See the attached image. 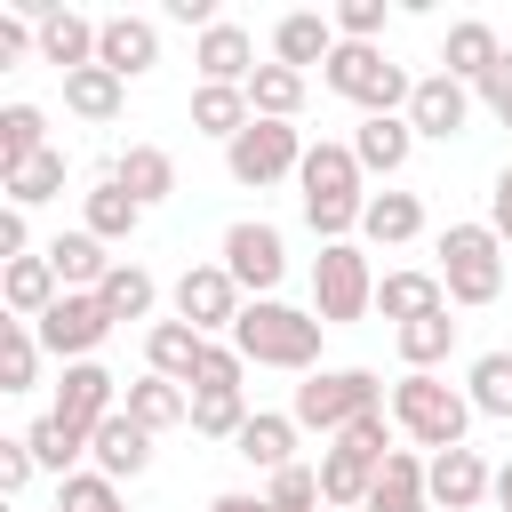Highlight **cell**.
<instances>
[{"label": "cell", "mask_w": 512, "mask_h": 512, "mask_svg": "<svg viewBox=\"0 0 512 512\" xmlns=\"http://www.w3.org/2000/svg\"><path fill=\"white\" fill-rule=\"evenodd\" d=\"M416 232H424V200H416V192H368L360 240H376V248H400V240H416Z\"/></svg>", "instance_id": "1f68e13d"}, {"label": "cell", "mask_w": 512, "mask_h": 512, "mask_svg": "<svg viewBox=\"0 0 512 512\" xmlns=\"http://www.w3.org/2000/svg\"><path fill=\"white\" fill-rule=\"evenodd\" d=\"M408 152H416L408 112H376V120H360V128H352V160H360V176H400V168H408Z\"/></svg>", "instance_id": "9a60e30c"}, {"label": "cell", "mask_w": 512, "mask_h": 512, "mask_svg": "<svg viewBox=\"0 0 512 512\" xmlns=\"http://www.w3.org/2000/svg\"><path fill=\"white\" fill-rule=\"evenodd\" d=\"M56 192H64V152H56V144H48L32 168L8 176V208H40V200H56Z\"/></svg>", "instance_id": "7bdbcfd3"}, {"label": "cell", "mask_w": 512, "mask_h": 512, "mask_svg": "<svg viewBox=\"0 0 512 512\" xmlns=\"http://www.w3.org/2000/svg\"><path fill=\"white\" fill-rule=\"evenodd\" d=\"M56 296H64V280H56L48 256H16V264H0V304H8V320H40Z\"/></svg>", "instance_id": "7402d4cb"}, {"label": "cell", "mask_w": 512, "mask_h": 512, "mask_svg": "<svg viewBox=\"0 0 512 512\" xmlns=\"http://www.w3.org/2000/svg\"><path fill=\"white\" fill-rule=\"evenodd\" d=\"M384 464H392V456H384ZM384 464H376V456H360L352 440H328V448H320V496H328L336 512H360Z\"/></svg>", "instance_id": "2e32d148"}, {"label": "cell", "mask_w": 512, "mask_h": 512, "mask_svg": "<svg viewBox=\"0 0 512 512\" xmlns=\"http://www.w3.org/2000/svg\"><path fill=\"white\" fill-rule=\"evenodd\" d=\"M32 336H40V352H56V360L72 368V360H88V352L112 336V312H104V296H72V288H64V296L32 320Z\"/></svg>", "instance_id": "9c48e42d"}, {"label": "cell", "mask_w": 512, "mask_h": 512, "mask_svg": "<svg viewBox=\"0 0 512 512\" xmlns=\"http://www.w3.org/2000/svg\"><path fill=\"white\" fill-rule=\"evenodd\" d=\"M472 96H480V104H488V112H496V120H504V112H512V48H504V56H496V64H488V72H480V88H472Z\"/></svg>", "instance_id": "7dc6e473"}, {"label": "cell", "mask_w": 512, "mask_h": 512, "mask_svg": "<svg viewBox=\"0 0 512 512\" xmlns=\"http://www.w3.org/2000/svg\"><path fill=\"white\" fill-rule=\"evenodd\" d=\"M200 352H208V336H200L192 320H152V336H144V360H152V376H168V384H192Z\"/></svg>", "instance_id": "83f0119b"}, {"label": "cell", "mask_w": 512, "mask_h": 512, "mask_svg": "<svg viewBox=\"0 0 512 512\" xmlns=\"http://www.w3.org/2000/svg\"><path fill=\"white\" fill-rule=\"evenodd\" d=\"M112 184H120L128 200H144V208H160V200L176 192V160H168L160 144H128V152L112 160Z\"/></svg>", "instance_id": "484cf974"}, {"label": "cell", "mask_w": 512, "mask_h": 512, "mask_svg": "<svg viewBox=\"0 0 512 512\" xmlns=\"http://www.w3.org/2000/svg\"><path fill=\"white\" fill-rule=\"evenodd\" d=\"M120 96H128V80H120V72H104V64L64 72V112H80V120H112V112H120Z\"/></svg>", "instance_id": "d6a6232c"}, {"label": "cell", "mask_w": 512, "mask_h": 512, "mask_svg": "<svg viewBox=\"0 0 512 512\" xmlns=\"http://www.w3.org/2000/svg\"><path fill=\"white\" fill-rule=\"evenodd\" d=\"M320 80H328L344 104H360L368 120H376V112H408V96H416V80H408L384 48H368V40H336V56L320 64Z\"/></svg>", "instance_id": "277c9868"}, {"label": "cell", "mask_w": 512, "mask_h": 512, "mask_svg": "<svg viewBox=\"0 0 512 512\" xmlns=\"http://www.w3.org/2000/svg\"><path fill=\"white\" fill-rule=\"evenodd\" d=\"M384 408V384H376V368H312L304 384H296V400H288V416H296V432H352L360 416H376Z\"/></svg>", "instance_id": "7a4b0ae2"}, {"label": "cell", "mask_w": 512, "mask_h": 512, "mask_svg": "<svg viewBox=\"0 0 512 512\" xmlns=\"http://www.w3.org/2000/svg\"><path fill=\"white\" fill-rule=\"evenodd\" d=\"M328 512H336V504H328Z\"/></svg>", "instance_id": "11a10c76"}, {"label": "cell", "mask_w": 512, "mask_h": 512, "mask_svg": "<svg viewBox=\"0 0 512 512\" xmlns=\"http://www.w3.org/2000/svg\"><path fill=\"white\" fill-rule=\"evenodd\" d=\"M392 424H400L416 448H432V456H440V448H464L472 400H464L448 376H416V368H408V376L392 384Z\"/></svg>", "instance_id": "3957f363"}, {"label": "cell", "mask_w": 512, "mask_h": 512, "mask_svg": "<svg viewBox=\"0 0 512 512\" xmlns=\"http://www.w3.org/2000/svg\"><path fill=\"white\" fill-rule=\"evenodd\" d=\"M232 456H240V464H256L264 480H272V472H288V464H296V416H264V408H256V416H248V432L232 440Z\"/></svg>", "instance_id": "f1b7e54d"}, {"label": "cell", "mask_w": 512, "mask_h": 512, "mask_svg": "<svg viewBox=\"0 0 512 512\" xmlns=\"http://www.w3.org/2000/svg\"><path fill=\"white\" fill-rule=\"evenodd\" d=\"M248 104H256V120H296V112H304V72H288V64H256Z\"/></svg>", "instance_id": "f35d334b"}, {"label": "cell", "mask_w": 512, "mask_h": 512, "mask_svg": "<svg viewBox=\"0 0 512 512\" xmlns=\"http://www.w3.org/2000/svg\"><path fill=\"white\" fill-rule=\"evenodd\" d=\"M392 344H400V360L416 368V376H432L448 352H456V320L448 312H424V320H408V328H392Z\"/></svg>", "instance_id": "e575fe53"}, {"label": "cell", "mask_w": 512, "mask_h": 512, "mask_svg": "<svg viewBox=\"0 0 512 512\" xmlns=\"http://www.w3.org/2000/svg\"><path fill=\"white\" fill-rule=\"evenodd\" d=\"M424 504H432V488H424V456H416V448H392V464L376 472V488H368L360 512H424Z\"/></svg>", "instance_id": "f546056e"}, {"label": "cell", "mask_w": 512, "mask_h": 512, "mask_svg": "<svg viewBox=\"0 0 512 512\" xmlns=\"http://www.w3.org/2000/svg\"><path fill=\"white\" fill-rule=\"evenodd\" d=\"M248 312V296H240V280L224 272V264H184V280H176V320H192L200 336H216V328H232Z\"/></svg>", "instance_id": "30bf717a"}, {"label": "cell", "mask_w": 512, "mask_h": 512, "mask_svg": "<svg viewBox=\"0 0 512 512\" xmlns=\"http://www.w3.org/2000/svg\"><path fill=\"white\" fill-rule=\"evenodd\" d=\"M32 464H40V456H32V440H0V488H8V496L32 480Z\"/></svg>", "instance_id": "c3c4849f"}, {"label": "cell", "mask_w": 512, "mask_h": 512, "mask_svg": "<svg viewBox=\"0 0 512 512\" xmlns=\"http://www.w3.org/2000/svg\"><path fill=\"white\" fill-rule=\"evenodd\" d=\"M464 400H472V416L512 424V352H480L472 376H464Z\"/></svg>", "instance_id": "d590c367"}, {"label": "cell", "mask_w": 512, "mask_h": 512, "mask_svg": "<svg viewBox=\"0 0 512 512\" xmlns=\"http://www.w3.org/2000/svg\"><path fill=\"white\" fill-rule=\"evenodd\" d=\"M32 248V224H24V208H0V264H16Z\"/></svg>", "instance_id": "f907efd6"}, {"label": "cell", "mask_w": 512, "mask_h": 512, "mask_svg": "<svg viewBox=\"0 0 512 512\" xmlns=\"http://www.w3.org/2000/svg\"><path fill=\"white\" fill-rule=\"evenodd\" d=\"M208 512H272V504L248 496V488H224V496H208Z\"/></svg>", "instance_id": "f5cc1de1"}, {"label": "cell", "mask_w": 512, "mask_h": 512, "mask_svg": "<svg viewBox=\"0 0 512 512\" xmlns=\"http://www.w3.org/2000/svg\"><path fill=\"white\" fill-rule=\"evenodd\" d=\"M248 392H192V432L200 440H240L248 432Z\"/></svg>", "instance_id": "60d3db41"}, {"label": "cell", "mask_w": 512, "mask_h": 512, "mask_svg": "<svg viewBox=\"0 0 512 512\" xmlns=\"http://www.w3.org/2000/svg\"><path fill=\"white\" fill-rule=\"evenodd\" d=\"M24 440H32V456H40L56 480H72V472H80V456H88V432H80V424H64L56 408H48V416H40Z\"/></svg>", "instance_id": "74e56055"}, {"label": "cell", "mask_w": 512, "mask_h": 512, "mask_svg": "<svg viewBox=\"0 0 512 512\" xmlns=\"http://www.w3.org/2000/svg\"><path fill=\"white\" fill-rule=\"evenodd\" d=\"M48 152V112L40 104H8L0 112V184L16 176V168H32Z\"/></svg>", "instance_id": "4dcf8cb0"}, {"label": "cell", "mask_w": 512, "mask_h": 512, "mask_svg": "<svg viewBox=\"0 0 512 512\" xmlns=\"http://www.w3.org/2000/svg\"><path fill=\"white\" fill-rule=\"evenodd\" d=\"M96 64L120 72V80H144L160 64V32L144 16H104V40H96Z\"/></svg>", "instance_id": "e0dca14e"}, {"label": "cell", "mask_w": 512, "mask_h": 512, "mask_svg": "<svg viewBox=\"0 0 512 512\" xmlns=\"http://www.w3.org/2000/svg\"><path fill=\"white\" fill-rule=\"evenodd\" d=\"M168 24H200V32H208V24H224V16H216L208 0H168Z\"/></svg>", "instance_id": "816d5d0a"}, {"label": "cell", "mask_w": 512, "mask_h": 512, "mask_svg": "<svg viewBox=\"0 0 512 512\" xmlns=\"http://www.w3.org/2000/svg\"><path fill=\"white\" fill-rule=\"evenodd\" d=\"M328 56H336V16L296 8V16H280V24H272V64L304 72V64H328Z\"/></svg>", "instance_id": "ffe728a7"}, {"label": "cell", "mask_w": 512, "mask_h": 512, "mask_svg": "<svg viewBox=\"0 0 512 512\" xmlns=\"http://www.w3.org/2000/svg\"><path fill=\"white\" fill-rule=\"evenodd\" d=\"M96 40H104V24H88L80 8H48L40 16V64H56V72L96 64Z\"/></svg>", "instance_id": "d6986e66"}, {"label": "cell", "mask_w": 512, "mask_h": 512, "mask_svg": "<svg viewBox=\"0 0 512 512\" xmlns=\"http://www.w3.org/2000/svg\"><path fill=\"white\" fill-rule=\"evenodd\" d=\"M136 224H144V200H128L112 176L80 192V232H96L104 248H112V240H136Z\"/></svg>", "instance_id": "4316f807"}, {"label": "cell", "mask_w": 512, "mask_h": 512, "mask_svg": "<svg viewBox=\"0 0 512 512\" xmlns=\"http://www.w3.org/2000/svg\"><path fill=\"white\" fill-rule=\"evenodd\" d=\"M464 120H472V88L464 80H448V72H424L416 80V96H408V128L416 136H464Z\"/></svg>", "instance_id": "4fadbf2b"}, {"label": "cell", "mask_w": 512, "mask_h": 512, "mask_svg": "<svg viewBox=\"0 0 512 512\" xmlns=\"http://www.w3.org/2000/svg\"><path fill=\"white\" fill-rule=\"evenodd\" d=\"M248 120H256L248 88H208V80L192 88V128H200V136H224V144H232V136L248 128Z\"/></svg>", "instance_id": "836d02e7"}, {"label": "cell", "mask_w": 512, "mask_h": 512, "mask_svg": "<svg viewBox=\"0 0 512 512\" xmlns=\"http://www.w3.org/2000/svg\"><path fill=\"white\" fill-rule=\"evenodd\" d=\"M40 384V336L32 320H0V392H32Z\"/></svg>", "instance_id": "ab89813d"}, {"label": "cell", "mask_w": 512, "mask_h": 512, "mask_svg": "<svg viewBox=\"0 0 512 512\" xmlns=\"http://www.w3.org/2000/svg\"><path fill=\"white\" fill-rule=\"evenodd\" d=\"M88 456H96V472H104V480H136V472L152 464V432H144V424L120 408V416H104V424H96Z\"/></svg>", "instance_id": "ac0fdd59"}, {"label": "cell", "mask_w": 512, "mask_h": 512, "mask_svg": "<svg viewBox=\"0 0 512 512\" xmlns=\"http://www.w3.org/2000/svg\"><path fill=\"white\" fill-rule=\"evenodd\" d=\"M504 56V40H496V24H480V16H464V24H448V48H440V72L448 80H464V88H480V72Z\"/></svg>", "instance_id": "d4e9b609"}, {"label": "cell", "mask_w": 512, "mask_h": 512, "mask_svg": "<svg viewBox=\"0 0 512 512\" xmlns=\"http://www.w3.org/2000/svg\"><path fill=\"white\" fill-rule=\"evenodd\" d=\"M264 504H272V512H328V496H320V464H288V472H272V480H264Z\"/></svg>", "instance_id": "b9f144b4"}, {"label": "cell", "mask_w": 512, "mask_h": 512, "mask_svg": "<svg viewBox=\"0 0 512 512\" xmlns=\"http://www.w3.org/2000/svg\"><path fill=\"white\" fill-rule=\"evenodd\" d=\"M312 312H320L328 328H352V320L376 312V272H368V256H360L352 240H336V248L312 256Z\"/></svg>", "instance_id": "52a82bcc"}, {"label": "cell", "mask_w": 512, "mask_h": 512, "mask_svg": "<svg viewBox=\"0 0 512 512\" xmlns=\"http://www.w3.org/2000/svg\"><path fill=\"white\" fill-rule=\"evenodd\" d=\"M440 288H448V304H496L504 296V240L488 224H448L440 232Z\"/></svg>", "instance_id": "5b68a950"}, {"label": "cell", "mask_w": 512, "mask_h": 512, "mask_svg": "<svg viewBox=\"0 0 512 512\" xmlns=\"http://www.w3.org/2000/svg\"><path fill=\"white\" fill-rule=\"evenodd\" d=\"M240 376H248L240 344H216V336H208V352H200V368H192V392H240Z\"/></svg>", "instance_id": "f6af8a7d"}, {"label": "cell", "mask_w": 512, "mask_h": 512, "mask_svg": "<svg viewBox=\"0 0 512 512\" xmlns=\"http://www.w3.org/2000/svg\"><path fill=\"white\" fill-rule=\"evenodd\" d=\"M96 296H104V312H112V328H120V320H144V312L160 304V280H152L144 264H112Z\"/></svg>", "instance_id": "8d00e7d4"}, {"label": "cell", "mask_w": 512, "mask_h": 512, "mask_svg": "<svg viewBox=\"0 0 512 512\" xmlns=\"http://www.w3.org/2000/svg\"><path fill=\"white\" fill-rule=\"evenodd\" d=\"M320 336H328V320H320V312H296V304H280V296H256V304L232 320V344H240L248 368H296V376H312Z\"/></svg>", "instance_id": "6da1fadb"}, {"label": "cell", "mask_w": 512, "mask_h": 512, "mask_svg": "<svg viewBox=\"0 0 512 512\" xmlns=\"http://www.w3.org/2000/svg\"><path fill=\"white\" fill-rule=\"evenodd\" d=\"M120 408L160 440V432H176V424H192V392L184 384H168V376H136L128 392H120Z\"/></svg>", "instance_id": "cb8c5ba5"}, {"label": "cell", "mask_w": 512, "mask_h": 512, "mask_svg": "<svg viewBox=\"0 0 512 512\" xmlns=\"http://www.w3.org/2000/svg\"><path fill=\"white\" fill-rule=\"evenodd\" d=\"M384 32V0H336V40H368Z\"/></svg>", "instance_id": "bcb514c9"}, {"label": "cell", "mask_w": 512, "mask_h": 512, "mask_svg": "<svg viewBox=\"0 0 512 512\" xmlns=\"http://www.w3.org/2000/svg\"><path fill=\"white\" fill-rule=\"evenodd\" d=\"M488 504H496V512H512V464H496V488H488Z\"/></svg>", "instance_id": "db71d44e"}, {"label": "cell", "mask_w": 512, "mask_h": 512, "mask_svg": "<svg viewBox=\"0 0 512 512\" xmlns=\"http://www.w3.org/2000/svg\"><path fill=\"white\" fill-rule=\"evenodd\" d=\"M376 312H384L392 328H408V320H424V312H448V288H440V272H384V280H376Z\"/></svg>", "instance_id": "603a6c76"}, {"label": "cell", "mask_w": 512, "mask_h": 512, "mask_svg": "<svg viewBox=\"0 0 512 512\" xmlns=\"http://www.w3.org/2000/svg\"><path fill=\"white\" fill-rule=\"evenodd\" d=\"M56 416H64V424H80V432L96 440V424H104V416H120V376H112V368H96V360H72V368H64V384H56Z\"/></svg>", "instance_id": "8fae6325"}, {"label": "cell", "mask_w": 512, "mask_h": 512, "mask_svg": "<svg viewBox=\"0 0 512 512\" xmlns=\"http://www.w3.org/2000/svg\"><path fill=\"white\" fill-rule=\"evenodd\" d=\"M56 512H128V504H120V480L72 472V480H56Z\"/></svg>", "instance_id": "ee69618b"}, {"label": "cell", "mask_w": 512, "mask_h": 512, "mask_svg": "<svg viewBox=\"0 0 512 512\" xmlns=\"http://www.w3.org/2000/svg\"><path fill=\"white\" fill-rule=\"evenodd\" d=\"M192 64H200L208 88H248V80H256V40H248V24H208L200 48H192Z\"/></svg>", "instance_id": "5bb4252c"}, {"label": "cell", "mask_w": 512, "mask_h": 512, "mask_svg": "<svg viewBox=\"0 0 512 512\" xmlns=\"http://www.w3.org/2000/svg\"><path fill=\"white\" fill-rule=\"evenodd\" d=\"M304 128L296 120H248L232 144H224V176L232 184H248V192H264V184H280V176H296L304 168Z\"/></svg>", "instance_id": "8992f818"}, {"label": "cell", "mask_w": 512, "mask_h": 512, "mask_svg": "<svg viewBox=\"0 0 512 512\" xmlns=\"http://www.w3.org/2000/svg\"><path fill=\"white\" fill-rule=\"evenodd\" d=\"M424 488H432V504H448V512H480L488 488H496V472H488L480 448H440V456L424 464Z\"/></svg>", "instance_id": "7c38bea8"}, {"label": "cell", "mask_w": 512, "mask_h": 512, "mask_svg": "<svg viewBox=\"0 0 512 512\" xmlns=\"http://www.w3.org/2000/svg\"><path fill=\"white\" fill-rule=\"evenodd\" d=\"M232 280H240V296L256 304V296H272L280 280H288V240H280V224H264V216H240L232 232H224V256H216Z\"/></svg>", "instance_id": "ba28073f"}, {"label": "cell", "mask_w": 512, "mask_h": 512, "mask_svg": "<svg viewBox=\"0 0 512 512\" xmlns=\"http://www.w3.org/2000/svg\"><path fill=\"white\" fill-rule=\"evenodd\" d=\"M40 256L56 264V280H64L72 296H96V288H104V272L120 264V256H104V240H96V232H56Z\"/></svg>", "instance_id": "44dd1931"}, {"label": "cell", "mask_w": 512, "mask_h": 512, "mask_svg": "<svg viewBox=\"0 0 512 512\" xmlns=\"http://www.w3.org/2000/svg\"><path fill=\"white\" fill-rule=\"evenodd\" d=\"M488 232L512 248V168H496V184H488Z\"/></svg>", "instance_id": "681fc988"}]
</instances>
